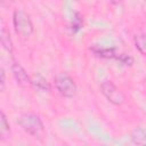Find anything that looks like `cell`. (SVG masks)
<instances>
[{
    "label": "cell",
    "mask_w": 146,
    "mask_h": 146,
    "mask_svg": "<svg viewBox=\"0 0 146 146\" xmlns=\"http://www.w3.org/2000/svg\"><path fill=\"white\" fill-rule=\"evenodd\" d=\"M55 86L57 90L65 97L71 98L76 94V84L74 83L73 79L65 73H62L56 76Z\"/></svg>",
    "instance_id": "3957f363"
},
{
    "label": "cell",
    "mask_w": 146,
    "mask_h": 146,
    "mask_svg": "<svg viewBox=\"0 0 146 146\" xmlns=\"http://www.w3.org/2000/svg\"><path fill=\"white\" fill-rule=\"evenodd\" d=\"M104 96L113 104L115 105H121L124 102V96L123 94L111 82V81H104L100 86Z\"/></svg>",
    "instance_id": "277c9868"
},
{
    "label": "cell",
    "mask_w": 146,
    "mask_h": 146,
    "mask_svg": "<svg viewBox=\"0 0 146 146\" xmlns=\"http://www.w3.org/2000/svg\"><path fill=\"white\" fill-rule=\"evenodd\" d=\"M0 38H1V44L3 46V48H5L7 51L11 52V51H13V43H11V40H10V35H9V33L7 32V30H6L5 26L1 27Z\"/></svg>",
    "instance_id": "52a82bcc"
},
{
    "label": "cell",
    "mask_w": 146,
    "mask_h": 146,
    "mask_svg": "<svg viewBox=\"0 0 146 146\" xmlns=\"http://www.w3.org/2000/svg\"><path fill=\"white\" fill-rule=\"evenodd\" d=\"M92 51L102 58H115L124 65H131L133 62L130 56H127L124 54H117V52H115L114 49H95L94 48Z\"/></svg>",
    "instance_id": "5b68a950"
},
{
    "label": "cell",
    "mask_w": 146,
    "mask_h": 146,
    "mask_svg": "<svg viewBox=\"0 0 146 146\" xmlns=\"http://www.w3.org/2000/svg\"><path fill=\"white\" fill-rule=\"evenodd\" d=\"M5 89V72L3 68H1V91H3Z\"/></svg>",
    "instance_id": "4fadbf2b"
},
{
    "label": "cell",
    "mask_w": 146,
    "mask_h": 146,
    "mask_svg": "<svg viewBox=\"0 0 146 146\" xmlns=\"http://www.w3.org/2000/svg\"><path fill=\"white\" fill-rule=\"evenodd\" d=\"M82 24H83L82 16H81L79 13H75V14H74V17H73V19H72V25H71L72 31H73L74 33L78 32V31L82 27Z\"/></svg>",
    "instance_id": "30bf717a"
},
{
    "label": "cell",
    "mask_w": 146,
    "mask_h": 146,
    "mask_svg": "<svg viewBox=\"0 0 146 146\" xmlns=\"http://www.w3.org/2000/svg\"><path fill=\"white\" fill-rule=\"evenodd\" d=\"M135 44H136V48L140 51V54L146 55V34H143V33L136 34Z\"/></svg>",
    "instance_id": "ba28073f"
},
{
    "label": "cell",
    "mask_w": 146,
    "mask_h": 146,
    "mask_svg": "<svg viewBox=\"0 0 146 146\" xmlns=\"http://www.w3.org/2000/svg\"><path fill=\"white\" fill-rule=\"evenodd\" d=\"M132 140L136 144H146V129H136L132 132Z\"/></svg>",
    "instance_id": "9c48e42d"
},
{
    "label": "cell",
    "mask_w": 146,
    "mask_h": 146,
    "mask_svg": "<svg viewBox=\"0 0 146 146\" xmlns=\"http://www.w3.org/2000/svg\"><path fill=\"white\" fill-rule=\"evenodd\" d=\"M19 125L30 135L34 136L35 138H40L43 132V124L41 119L32 113L23 114L18 120Z\"/></svg>",
    "instance_id": "6da1fadb"
},
{
    "label": "cell",
    "mask_w": 146,
    "mask_h": 146,
    "mask_svg": "<svg viewBox=\"0 0 146 146\" xmlns=\"http://www.w3.org/2000/svg\"><path fill=\"white\" fill-rule=\"evenodd\" d=\"M3 1H5V0H1V2H3Z\"/></svg>",
    "instance_id": "9a60e30c"
},
{
    "label": "cell",
    "mask_w": 146,
    "mask_h": 146,
    "mask_svg": "<svg viewBox=\"0 0 146 146\" xmlns=\"http://www.w3.org/2000/svg\"><path fill=\"white\" fill-rule=\"evenodd\" d=\"M31 83H33L38 89H40V90H43V91H49L50 90V86L47 83V81L46 80H43L42 78H36V80L34 81V82H31Z\"/></svg>",
    "instance_id": "8fae6325"
},
{
    "label": "cell",
    "mask_w": 146,
    "mask_h": 146,
    "mask_svg": "<svg viewBox=\"0 0 146 146\" xmlns=\"http://www.w3.org/2000/svg\"><path fill=\"white\" fill-rule=\"evenodd\" d=\"M9 131V124L7 122V117L5 115L3 112H1V129H0V135H1V138H3L2 136Z\"/></svg>",
    "instance_id": "7c38bea8"
},
{
    "label": "cell",
    "mask_w": 146,
    "mask_h": 146,
    "mask_svg": "<svg viewBox=\"0 0 146 146\" xmlns=\"http://www.w3.org/2000/svg\"><path fill=\"white\" fill-rule=\"evenodd\" d=\"M13 22H14L15 31L18 34L27 38L33 33V24L30 19V16L25 11L21 9L15 10L13 15Z\"/></svg>",
    "instance_id": "7a4b0ae2"
},
{
    "label": "cell",
    "mask_w": 146,
    "mask_h": 146,
    "mask_svg": "<svg viewBox=\"0 0 146 146\" xmlns=\"http://www.w3.org/2000/svg\"><path fill=\"white\" fill-rule=\"evenodd\" d=\"M13 73H14V76L19 86L25 87L31 83V80L27 76V74L25 73V71L23 70V67L16 62H14V64H13Z\"/></svg>",
    "instance_id": "8992f818"
},
{
    "label": "cell",
    "mask_w": 146,
    "mask_h": 146,
    "mask_svg": "<svg viewBox=\"0 0 146 146\" xmlns=\"http://www.w3.org/2000/svg\"><path fill=\"white\" fill-rule=\"evenodd\" d=\"M111 2H112V3H114V5H119V3H121V2H122V0H111Z\"/></svg>",
    "instance_id": "5bb4252c"
}]
</instances>
